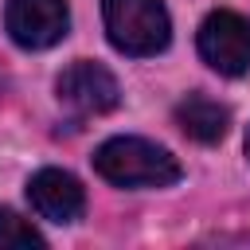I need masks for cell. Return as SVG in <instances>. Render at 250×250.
Masks as SVG:
<instances>
[{"instance_id": "cell-9", "label": "cell", "mask_w": 250, "mask_h": 250, "mask_svg": "<svg viewBox=\"0 0 250 250\" xmlns=\"http://www.w3.org/2000/svg\"><path fill=\"white\" fill-rule=\"evenodd\" d=\"M242 148H246V160H250V129H246V145Z\"/></svg>"}, {"instance_id": "cell-1", "label": "cell", "mask_w": 250, "mask_h": 250, "mask_svg": "<svg viewBox=\"0 0 250 250\" xmlns=\"http://www.w3.org/2000/svg\"><path fill=\"white\" fill-rule=\"evenodd\" d=\"M94 172L113 188H172L184 168L180 160L145 137H109L94 148Z\"/></svg>"}, {"instance_id": "cell-5", "label": "cell", "mask_w": 250, "mask_h": 250, "mask_svg": "<svg viewBox=\"0 0 250 250\" xmlns=\"http://www.w3.org/2000/svg\"><path fill=\"white\" fill-rule=\"evenodd\" d=\"M55 94H59V102H62L70 113H78V117L109 113V109H117V102H121V86H117L113 70L102 66V62H94V59L70 62V66L55 78Z\"/></svg>"}, {"instance_id": "cell-6", "label": "cell", "mask_w": 250, "mask_h": 250, "mask_svg": "<svg viewBox=\"0 0 250 250\" xmlns=\"http://www.w3.org/2000/svg\"><path fill=\"white\" fill-rule=\"evenodd\" d=\"M27 203L39 219L47 223H78L86 211V188L78 184V176L62 172V168H39L27 180Z\"/></svg>"}, {"instance_id": "cell-7", "label": "cell", "mask_w": 250, "mask_h": 250, "mask_svg": "<svg viewBox=\"0 0 250 250\" xmlns=\"http://www.w3.org/2000/svg\"><path fill=\"white\" fill-rule=\"evenodd\" d=\"M172 117H176L180 133L191 137L195 145H219V141L230 133V109H227L223 102L199 94V90L188 94V98H180L176 109H172Z\"/></svg>"}, {"instance_id": "cell-3", "label": "cell", "mask_w": 250, "mask_h": 250, "mask_svg": "<svg viewBox=\"0 0 250 250\" xmlns=\"http://www.w3.org/2000/svg\"><path fill=\"white\" fill-rule=\"evenodd\" d=\"M199 59L223 78H242L250 70V20L230 8H215L203 16L195 31Z\"/></svg>"}, {"instance_id": "cell-2", "label": "cell", "mask_w": 250, "mask_h": 250, "mask_svg": "<svg viewBox=\"0 0 250 250\" xmlns=\"http://www.w3.org/2000/svg\"><path fill=\"white\" fill-rule=\"evenodd\" d=\"M102 23L113 51L129 59H152L172 39V16L164 0H102Z\"/></svg>"}, {"instance_id": "cell-8", "label": "cell", "mask_w": 250, "mask_h": 250, "mask_svg": "<svg viewBox=\"0 0 250 250\" xmlns=\"http://www.w3.org/2000/svg\"><path fill=\"white\" fill-rule=\"evenodd\" d=\"M43 250L47 246V238H43V230L31 223V219H23V215H16L12 207H0V250Z\"/></svg>"}, {"instance_id": "cell-4", "label": "cell", "mask_w": 250, "mask_h": 250, "mask_svg": "<svg viewBox=\"0 0 250 250\" xmlns=\"http://www.w3.org/2000/svg\"><path fill=\"white\" fill-rule=\"evenodd\" d=\"M4 31L23 51H47L66 39L70 8H66V0H8L4 4Z\"/></svg>"}]
</instances>
